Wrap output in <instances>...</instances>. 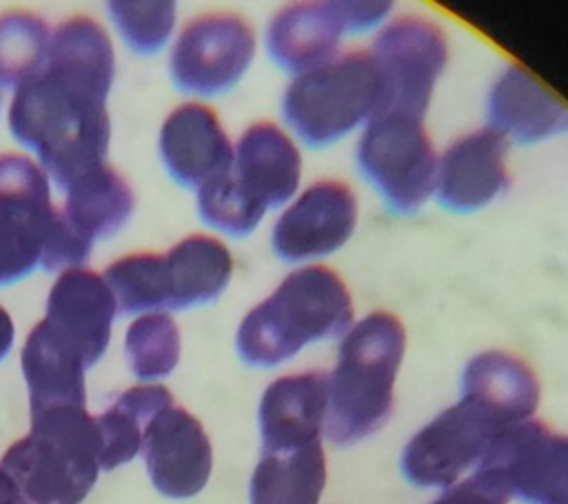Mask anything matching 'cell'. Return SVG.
I'll use <instances>...</instances> for the list:
<instances>
[{
    "label": "cell",
    "instance_id": "obj_25",
    "mask_svg": "<svg viewBox=\"0 0 568 504\" xmlns=\"http://www.w3.org/2000/svg\"><path fill=\"white\" fill-rule=\"evenodd\" d=\"M171 404L173 395L160 384H140L118 395V400L95 417L100 433V468L113 471L131 462L142 448L146 424Z\"/></svg>",
    "mask_w": 568,
    "mask_h": 504
},
{
    "label": "cell",
    "instance_id": "obj_12",
    "mask_svg": "<svg viewBox=\"0 0 568 504\" xmlns=\"http://www.w3.org/2000/svg\"><path fill=\"white\" fill-rule=\"evenodd\" d=\"M357 200L337 180L311 184L275 222L273 251L282 262L297 264L335 253L353 235Z\"/></svg>",
    "mask_w": 568,
    "mask_h": 504
},
{
    "label": "cell",
    "instance_id": "obj_31",
    "mask_svg": "<svg viewBox=\"0 0 568 504\" xmlns=\"http://www.w3.org/2000/svg\"><path fill=\"white\" fill-rule=\"evenodd\" d=\"M106 9L126 47L140 56L158 53L175 24V4L169 0L106 2Z\"/></svg>",
    "mask_w": 568,
    "mask_h": 504
},
{
    "label": "cell",
    "instance_id": "obj_13",
    "mask_svg": "<svg viewBox=\"0 0 568 504\" xmlns=\"http://www.w3.org/2000/svg\"><path fill=\"white\" fill-rule=\"evenodd\" d=\"M140 453L155 491L164 497H193L209 482L211 442L200 420L182 406L171 404L153 415L144 429Z\"/></svg>",
    "mask_w": 568,
    "mask_h": 504
},
{
    "label": "cell",
    "instance_id": "obj_29",
    "mask_svg": "<svg viewBox=\"0 0 568 504\" xmlns=\"http://www.w3.org/2000/svg\"><path fill=\"white\" fill-rule=\"evenodd\" d=\"M51 211L49 180L27 155H0V218L38 224Z\"/></svg>",
    "mask_w": 568,
    "mask_h": 504
},
{
    "label": "cell",
    "instance_id": "obj_21",
    "mask_svg": "<svg viewBox=\"0 0 568 504\" xmlns=\"http://www.w3.org/2000/svg\"><path fill=\"white\" fill-rule=\"evenodd\" d=\"M171 311L202 306L222 295L231 282L233 258L211 235H189L164 253Z\"/></svg>",
    "mask_w": 568,
    "mask_h": 504
},
{
    "label": "cell",
    "instance_id": "obj_22",
    "mask_svg": "<svg viewBox=\"0 0 568 504\" xmlns=\"http://www.w3.org/2000/svg\"><path fill=\"white\" fill-rule=\"evenodd\" d=\"M326 484L322 442L291 451H262L253 471L251 504H317Z\"/></svg>",
    "mask_w": 568,
    "mask_h": 504
},
{
    "label": "cell",
    "instance_id": "obj_34",
    "mask_svg": "<svg viewBox=\"0 0 568 504\" xmlns=\"http://www.w3.org/2000/svg\"><path fill=\"white\" fill-rule=\"evenodd\" d=\"M433 504H506V497L473 475L448 486Z\"/></svg>",
    "mask_w": 568,
    "mask_h": 504
},
{
    "label": "cell",
    "instance_id": "obj_8",
    "mask_svg": "<svg viewBox=\"0 0 568 504\" xmlns=\"http://www.w3.org/2000/svg\"><path fill=\"white\" fill-rule=\"evenodd\" d=\"M475 477L528 504L568 500V435L552 433L537 420L506 426L490 442Z\"/></svg>",
    "mask_w": 568,
    "mask_h": 504
},
{
    "label": "cell",
    "instance_id": "obj_15",
    "mask_svg": "<svg viewBox=\"0 0 568 504\" xmlns=\"http://www.w3.org/2000/svg\"><path fill=\"white\" fill-rule=\"evenodd\" d=\"M506 184V140L490 127L462 135L437 162V202L455 213L488 206Z\"/></svg>",
    "mask_w": 568,
    "mask_h": 504
},
{
    "label": "cell",
    "instance_id": "obj_20",
    "mask_svg": "<svg viewBox=\"0 0 568 504\" xmlns=\"http://www.w3.org/2000/svg\"><path fill=\"white\" fill-rule=\"evenodd\" d=\"M84 371L82 355L60 340L44 320H40L22 349V373L29 386L31 413L58 406L84 409Z\"/></svg>",
    "mask_w": 568,
    "mask_h": 504
},
{
    "label": "cell",
    "instance_id": "obj_37",
    "mask_svg": "<svg viewBox=\"0 0 568 504\" xmlns=\"http://www.w3.org/2000/svg\"><path fill=\"white\" fill-rule=\"evenodd\" d=\"M557 504H568V500H564V502H557Z\"/></svg>",
    "mask_w": 568,
    "mask_h": 504
},
{
    "label": "cell",
    "instance_id": "obj_35",
    "mask_svg": "<svg viewBox=\"0 0 568 504\" xmlns=\"http://www.w3.org/2000/svg\"><path fill=\"white\" fill-rule=\"evenodd\" d=\"M0 504H31L20 488L16 486V482L0 468Z\"/></svg>",
    "mask_w": 568,
    "mask_h": 504
},
{
    "label": "cell",
    "instance_id": "obj_16",
    "mask_svg": "<svg viewBox=\"0 0 568 504\" xmlns=\"http://www.w3.org/2000/svg\"><path fill=\"white\" fill-rule=\"evenodd\" d=\"M160 158L184 189H200L233 164V147L213 109L186 102L160 129Z\"/></svg>",
    "mask_w": 568,
    "mask_h": 504
},
{
    "label": "cell",
    "instance_id": "obj_36",
    "mask_svg": "<svg viewBox=\"0 0 568 504\" xmlns=\"http://www.w3.org/2000/svg\"><path fill=\"white\" fill-rule=\"evenodd\" d=\"M11 344H13V322L9 313L0 306V362L11 351Z\"/></svg>",
    "mask_w": 568,
    "mask_h": 504
},
{
    "label": "cell",
    "instance_id": "obj_9",
    "mask_svg": "<svg viewBox=\"0 0 568 504\" xmlns=\"http://www.w3.org/2000/svg\"><path fill=\"white\" fill-rule=\"evenodd\" d=\"M368 53L379 78L375 113L424 120L437 78L448 60L442 29L422 18H399L379 31Z\"/></svg>",
    "mask_w": 568,
    "mask_h": 504
},
{
    "label": "cell",
    "instance_id": "obj_6",
    "mask_svg": "<svg viewBox=\"0 0 568 504\" xmlns=\"http://www.w3.org/2000/svg\"><path fill=\"white\" fill-rule=\"evenodd\" d=\"M510 424L515 422L484 397L462 393L457 404L442 411L404 446L402 475L419 488H448L479 464L497 433Z\"/></svg>",
    "mask_w": 568,
    "mask_h": 504
},
{
    "label": "cell",
    "instance_id": "obj_33",
    "mask_svg": "<svg viewBox=\"0 0 568 504\" xmlns=\"http://www.w3.org/2000/svg\"><path fill=\"white\" fill-rule=\"evenodd\" d=\"M38 231H40V222L27 224L18 220L0 218V286L13 284L27 278L40 264Z\"/></svg>",
    "mask_w": 568,
    "mask_h": 504
},
{
    "label": "cell",
    "instance_id": "obj_26",
    "mask_svg": "<svg viewBox=\"0 0 568 504\" xmlns=\"http://www.w3.org/2000/svg\"><path fill=\"white\" fill-rule=\"evenodd\" d=\"M102 278L113 293L118 315L171 311L164 255L131 253L106 266Z\"/></svg>",
    "mask_w": 568,
    "mask_h": 504
},
{
    "label": "cell",
    "instance_id": "obj_11",
    "mask_svg": "<svg viewBox=\"0 0 568 504\" xmlns=\"http://www.w3.org/2000/svg\"><path fill=\"white\" fill-rule=\"evenodd\" d=\"M255 56V36L235 13H206L191 20L171 51L173 84L193 95L211 98L233 89Z\"/></svg>",
    "mask_w": 568,
    "mask_h": 504
},
{
    "label": "cell",
    "instance_id": "obj_23",
    "mask_svg": "<svg viewBox=\"0 0 568 504\" xmlns=\"http://www.w3.org/2000/svg\"><path fill=\"white\" fill-rule=\"evenodd\" d=\"M64 193V218L91 242L118 233L135 206L129 182L106 164L75 180Z\"/></svg>",
    "mask_w": 568,
    "mask_h": 504
},
{
    "label": "cell",
    "instance_id": "obj_24",
    "mask_svg": "<svg viewBox=\"0 0 568 504\" xmlns=\"http://www.w3.org/2000/svg\"><path fill=\"white\" fill-rule=\"evenodd\" d=\"M462 393L484 397L515 424L530 420L539 404V382L532 369L504 351L475 355L464 369Z\"/></svg>",
    "mask_w": 568,
    "mask_h": 504
},
{
    "label": "cell",
    "instance_id": "obj_32",
    "mask_svg": "<svg viewBox=\"0 0 568 504\" xmlns=\"http://www.w3.org/2000/svg\"><path fill=\"white\" fill-rule=\"evenodd\" d=\"M40 266L49 273L80 269L89 255L93 242L75 231L62 211L51 209L40 222Z\"/></svg>",
    "mask_w": 568,
    "mask_h": 504
},
{
    "label": "cell",
    "instance_id": "obj_4",
    "mask_svg": "<svg viewBox=\"0 0 568 504\" xmlns=\"http://www.w3.org/2000/svg\"><path fill=\"white\" fill-rule=\"evenodd\" d=\"M0 468L31 504H80L100 471V433L87 409L31 413V431L2 455Z\"/></svg>",
    "mask_w": 568,
    "mask_h": 504
},
{
    "label": "cell",
    "instance_id": "obj_10",
    "mask_svg": "<svg viewBox=\"0 0 568 504\" xmlns=\"http://www.w3.org/2000/svg\"><path fill=\"white\" fill-rule=\"evenodd\" d=\"M390 2H295L273 16L266 31L271 60L291 73L311 71L335 58L344 33L382 24Z\"/></svg>",
    "mask_w": 568,
    "mask_h": 504
},
{
    "label": "cell",
    "instance_id": "obj_17",
    "mask_svg": "<svg viewBox=\"0 0 568 504\" xmlns=\"http://www.w3.org/2000/svg\"><path fill=\"white\" fill-rule=\"evenodd\" d=\"M231 175L260 209L284 206L300 187L302 158L293 140L271 122L248 127L235 149Z\"/></svg>",
    "mask_w": 568,
    "mask_h": 504
},
{
    "label": "cell",
    "instance_id": "obj_3",
    "mask_svg": "<svg viewBox=\"0 0 568 504\" xmlns=\"http://www.w3.org/2000/svg\"><path fill=\"white\" fill-rule=\"evenodd\" d=\"M402 322L375 311L351 326L328 375L324 435L335 446H351L375 433L393 411V386L404 357Z\"/></svg>",
    "mask_w": 568,
    "mask_h": 504
},
{
    "label": "cell",
    "instance_id": "obj_28",
    "mask_svg": "<svg viewBox=\"0 0 568 504\" xmlns=\"http://www.w3.org/2000/svg\"><path fill=\"white\" fill-rule=\"evenodd\" d=\"M49 27L29 11L0 16V89L18 87L33 75L49 51Z\"/></svg>",
    "mask_w": 568,
    "mask_h": 504
},
{
    "label": "cell",
    "instance_id": "obj_18",
    "mask_svg": "<svg viewBox=\"0 0 568 504\" xmlns=\"http://www.w3.org/2000/svg\"><path fill=\"white\" fill-rule=\"evenodd\" d=\"M328 397V375L308 371L284 375L262 395L257 422L262 451H291L320 442Z\"/></svg>",
    "mask_w": 568,
    "mask_h": 504
},
{
    "label": "cell",
    "instance_id": "obj_5",
    "mask_svg": "<svg viewBox=\"0 0 568 504\" xmlns=\"http://www.w3.org/2000/svg\"><path fill=\"white\" fill-rule=\"evenodd\" d=\"M377 102L379 78L371 53L351 51L295 75L282 113L306 147L324 149L368 122Z\"/></svg>",
    "mask_w": 568,
    "mask_h": 504
},
{
    "label": "cell",
    "instance_id": "obj_30",
    "mask_svg": "<svg viewBox=\"0 0 568 504\" xmlns=\"http://www.w3.org/2000/svg\"><path fill=\"white\" fill-rule=\"evenodd\" d=\"M197 213L204 224L231 238H244L260 224L266 211L242 193L229 169L197 189Z\"/></svg>",
    "mask_w": 568,
    "mask_h": 504
},
{
    "label": "cell",
    "instance_id": "obj_2",
    "mask_svg": "<svg viewBox=\"0 0 568 504\" xmlns=\"http://www.w3.org/2000/svg\"><path fill=\"white\" fill-rule=\"evenodd\" d=\"M351 322L353 302L339 275L326 266H304L244 315L235 349L244 364L271 369L306 344L346 333Z\"/></svg>",
    "mask_w": 568,
    "mask_h": 504
},
{
    "label": "cell",
    "instance_id": "obj_7",
    "mask_svg": "<svg viewBox=\"0 0 568 504\" xmlns=\"http://www.w3.org/2000/svg\"><path fill=\"white\" fill-rule=\"evenodd\" d=\"M357 167L399 215L422 209L435 191L437 158L422 118L373 113L357 144Z\"/></svg>",
    "mask_w": 568,
    "mask_h": 504
},
{
    "label": "cell",
    "instance_id": "obj_19",
    "mask_svg": "<svg viewBox=\"0 0 568 504\" xmlns=\"http://www.w3.org/2000/svg\"><path fill=\"white\" fill-rule=\"evenodd\" d=\"M486 115L490 129L519 144L568 131V107L519 64H508L493 82Z\"/></svg>",
    "mask_w": 568,
    "mask_h": 504
},
{
    "label": "cell",
    "instance_id": "obj_27",
    "mask_svg": "<svg viewBox=\"0 0 568 504\" xmlns=\"http://www.w3.org/2000/svg\"><path fill=\"white\" fill-rule=\"evenodd\" d=\"M124 355L140 382L166 377L180 360V331L173 317L166 313L138 317L126 331Z\"/></svg>",
    "mask_w": 568,
    "mask_h": 504
},
{
    "label": "cell",
    "instance_id": "obj_1",
    "mask_svg": "<svg viewBox=\"0 0 568 504\" xmlns=\"http://www.w3.org/2000/svg\"><path fill=\"white\" fill-rule=\"evenodd\" d=\"M113 71L109 36L95 20L78 16L53 29L42 67L16 87L11 135L38 153L42 171L60 193L104 167Z\"/></svg>",
    "mask_w": 568,
    "mask_h": 504
},
{
    "label": "cell",
    "instance_id": "obj_14",
    "mask_svg": "<svg viewBox=\"0 0 568 504\" xmlns=\"http://www.w3.org/2000/svg\"><path fill=\"white\" fill-rule=\"evenodd\" d=\"M115 315V300L104 278L95 271L69 269L51 286L42 320L91 369L109 346Z\"/></svg>",
    "mask_w": 568,
    "mask_h": 504
}]
</instances>
